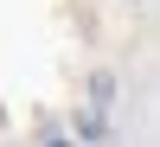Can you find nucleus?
Listing matches in <instances>:
<instances>
[{
    "mask_svg": "<svg viewBox=\"0 0 160 147\" xmlns=\"http://www.w3.org/2000/svg\"><path fill=\"white\" fill-rule=\"evenodd\" d=\"M32 141H38V147H64V141H71V128L45 115V122H32Z\"/></svg>",
    "mask_w": 160,
    "mask_h": 147,
    "instance_id": "obj_3",
    "label": "nucleus"
},
{
    "mask_svg": "<svg viewBox=\"0 0 160 147\" xmlns=\"http://www.w3.org/2000/svg\"><path fill=\"white\" fill-rule=\"evenodd\" d=\"M64 128H71V141H109V109L83 102V109H77V122H64Z\"/></svg>",
    "mask_w": 160,
    "mask_h": 147,
    "instance_id": "obj_1",
    "label": "nucleus"
},
{
    "mask_svg": "<svg viewBox=\"0 0 160 147\" xmlns=\"http://www.w3.org/2000/svg\"><path fill=\"white\" fill-rule=\"evenodd\" d=\"M90 102L96 109H115V77L109 71H90Z\"/></svg>",
    "mask_w": 160,
    "mask_h": 147,
    "instance_id": "obj_2",
    "label": "nucleus"
}]
</instances>
